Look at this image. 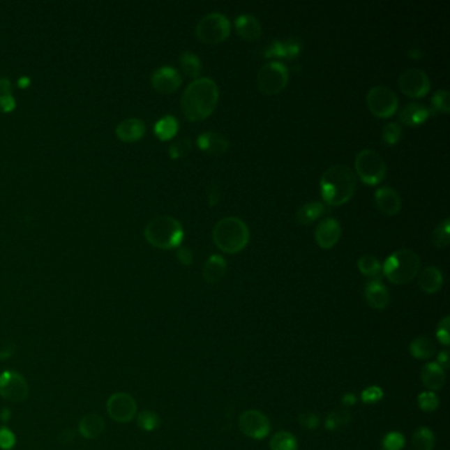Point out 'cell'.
I'll return each mask as SVG.
<instances>
[{"label": "cell", "mask_w": 450, "mask_h": 450, "mask_svg": "<svg viewBox=\"0 0 450 450\" xmlns=\"http://www.w3.org/2000/svg\"><path fill=\"white\" fill-rule=\"evenodd\" d=\"M419 269L420 257L414 251L408 248H402L392 253L382 266L384 276L392 284L398 285L411 283L419 275Z\"/></svg>", "instance_id": "5b68a950"}, {"label": "cell", "mask_w": 450, "mask_h": 450, "mask_svg": "<svg viewBox=\"0 0 450 450\" xmlns=\"http://www.w3.org/2000/svg\"><path fill=\"white\" fill-rule=\"evenodd\" d=\"M374 198H375L377 209L387 216H395L402 209V198L391 186L379 188L374 195Z\"/></svg>", "instance_id": "e0dca14e"}, {"label": "cell", "mask_w": 450, "mask_h": 450, "mask_svg": "<svg viewBox=\"0 0 450 450\" xmlns=\"http://www.w3.org/2000/svg\"><path fill=\"white\" fill-rule=\"evenodd\" d=\"M449 226L450 219L445 218L438 223L437 226L435 227L433 232H432V242L438 248H444V247H448L449 246Z\"/></svg>", "instance_id": "836d02e7"}, {"label": "cell", "mask_w": 450, "mask_h": 450, "mask_svg": "<svg viewBox=\"0 0 450 450\" xmlns=\"http://www.w3.org/2000/svg\"><path fill=\"white\" fill-rule=\"evenodd\" d=\"M299 424L306 430H315L320 426V417L315 412H303L299 414Z\"/></svg>", "instance_id": "f6af8a7d"}, {"label": "cell", "mask_w": 450, "mask_h": 450, "mask_svg": "<svg viewBox=\"0 0 450 450\" xmlns=\"http://www.w3.org/2000/svg\"><path fill=\"white\" fill-rule=\"evenodd\" d=\"M407 54H408V57H410V59L419 60V59H421V57H423V50L419 48L410 49V50L407 52Z\"/></svg>", "instance_id": "f5cc1de1"}, {"label": "cell", "mask_w": 450, "mask_h": 450, "mask_svg": "<svg viewBox=\"0 0 450 450\" xmlns=\"http://www.w3.org/2000/svg\"><path fill=\"white\" fill-rule=\"evenodd\" d=\"M436 363L440 367H442L444 370H447L449 367V353L448 352H441V353L438 354Z\"/></svg>", "instance_id": "681fc988"}, {"label": "cell", "mask_w": 450, "mask_h": 450, "mask_svg": "<svg viewBox=\"0 0 450 450\" xmlns=\"http://www.w3.org/2000/svg\"><path fill=\"white\" fill-rule=\"evenodd\" d=\"M417 403H419V408L423 412H433L436 411L438 407V398L437 395L432 391H424L419 395L417 398Z\"/></svg>", "instance_id": "74e56055"}, {"label": "cell", "mask_w": 450, "mask_h": 450, "mask_svg": "<svg viewBox=\"0 0 450 450\" xmlns=\"http://www.w3.org/2000/svg\"><path fill=\"white\" fill-rule=\"evenodd\" d=\"M430 114H432V110L428 109L423 103L411 102L405 105L399 112V121L408 127H416L426 122Z\"/></svg>", "instance_id": "7402d4cb"}, {"label": "cell", "mask_w": 450, "mask_h": 450, "mask_svg": "<svg viewBox=\"0 0 450 450\" xmlns=\"http://www.w3.org/2000/svg\"><path fill=\"white\" fill-rule=\"evenodd\" d=\"M238 426L244 436L254 440H263L271 432V423L267 416L256 410L242 412L238 419Z\"/></svg>", "instance_id": "7c38bea8"}, {"label": "cell", "mask_w": 450, "mask_h": 450, "mask_svg": "<svg viewBox=\"0 0 450 450\" xmlns=\"http://www.w3.org/2000/svg\"><path fill=\"white\" fill-rule=\"evenodd\" d=\"M383 389L377 386H371L368 389H363L361 393V399L365 404H375L383 399Z\"/></svg>", "instance_id": "b9f144b4"}, {"label": "cell", "mask_w": 450, "mask_h": 450, "mask_svg": "<svg viewBox=\"0 0 450 450\" xmlns=\"http://www.w3.org/2000/svg\"><path fill=\"white\" fill-rule=\"evenodd\" d=\"M355 173L343 164L329 167L320 181L322 198L333 207H340L350 201L355 193Z\"/></svg>", "instance_id": "7a4b0ae2"}, {"label": "cell", "mask_w": 450, "mask_h": 450, "mask_svg": "<svg viewBox=\"0 0 450 450\" xmlns=\"http://www.w3.org/2000/svg\"><path fill=\"white\" fill-rule=\"evenodd\" d=\"M15 350H13V343H7V345H3V349L0 352V359H7L10 357H13Z\"/></svg>", "instance_id": "f907efd6"}, {"label": "cell", "mask_w": 450, "mask_h": 450, "mask_svg": "<svg viewBox=\"0 0 450 450\" xmlns=\"http://www.w3.org/2000/svg\"><path fill=\"white\" fill-rule=\"evenodd\" d=\"M303 48V44L297 38H288V40H275L268 45L266 50L263 52L264 57H278V59H287L291 60L299 56L300 50Z\"/></svg>", "instance_id": "2e32d148"}, {"label": "cell", "mask_w": 450, "mask_h": 450, "mask_svg": "<svg viewBox=\"0 0 450 450\" xmlns=\"http://www.w3.org/2000/svg\"><path fill=\"white\" fill-rule=\"evenodd\" d=\"M177 259L183 266H190L193 263V253L189 247H180L177 250Z\"/></svg>", "instance_id": "bcb514c9"}, {"label": "cell", "mask_w": 450, "mask_h": 450, "mask_svg": "<svg viewBox=\"0 0 450 450\" xmlns=\"http://www.w3.org/2000/svg\"><path fill=\"white\" fill-rule=\"evenodd\" d=\"M404 445H405V440L399 432H391L382 441L383 450H402Z\"/></svg>", "instance_id": "ab89813d"}, {"label": "cell", "mask_w": 450, "mask_h": 450, "mask_svg": "<svg viewBox=\"0 0 450 450\" xmlns=\"http://www.w3.org/2000/svg\"><path fill=\"white\" fill-rule=\"evenodd\" d=\"M13 416V412H11V410L10 408H3L1 411H0V420L3 421V423H7V421H10V417Z\"/></svg>", "instance_id": "db71d44e"}, {"label": "cell", "mask_w": 450, "mask_h": 450, "mask_svg": "<svg viewBox=\"0 0 450 450\" xmlns=\"http://www.w3.org/2000/svg\"><path fill=\"white\" fill-rule=\"evenodd\" d=\"M399 86L405 96L411 98H421L429 91L430 80L426 72L417 68H410L400 74Z\"/></svg>", "instance_id": "4fadbf2b"}, {"label": "cell", "mask_w": 450, "mask_h": 450, "mask_svg": "<svg viewBox=\"0 0 450 450\" xmlns=\"http://www.w3.org/2000/svg\"><path fill=\"white\" fill-rule=\"evenodd\" d=\"M0 396L8 402H25L29 396L27 379L13 370L3 371L0 374Z\"/></svg>", "instance_id": "8fae6325"}, {"label": "cell", "mask_w": 450, "mask_h": 450, "mask_svg": "<svg viewBox=\"0 0 450 450\" xmlns=\"http://www.w3.org/2000/svg\"><path fill=\"white\" fill-rule=\"evenodd\" d=\"M366 102L370 111L379 118H389L399 106V99L395 91L383 85L371 87L366 96Z\"/></svg>", "instance_id": "9c48e42d"}, {"label": "cell", "mask_w": 450, "mask_h": 450, "mask_svg": "<svg viewBox=\"0 0 450 450\" xmlns=\"http://www.w3.org/2000/svg\"><path fill=\"white\" fill-rule=\"evenodd\" d=\"M235 29L239 36L248 41H255L262 36L260 22L250 13H243L235 19Z\"/></svg>", "instance_id": "603a6c76"}, {"label": "cell", "mask_w": 450, "mask_h": 450, "mask_svg": "<svg viewBox=\"0 0 450 450\" xmlns=\"http://www.w3.org/2000/svg\"><path fill=\"white\" fill-rule=\"evenodd\" d=\"M315 238L320 247L331 248L341 238V225L336 218L322 219L317 225Z\"/></svg>", "instance_id": "9a60e30c"}, {"label": "cell", "mask_w": 450, "mask_h": 450, "mask_svg": "<svg viewBox=\"0 0 450 450\" xmlns=\"http://www.w3.org/2000/svg\"><path fill=\"white\" fill-rule=\"evenodd\" d=\"M341 403L345 407H352L357 403V398L353 393H346L342 396Z\"/></svg>", "instance_id": "816d5d0a"}, {"label": "cell", "mask_w": 450, "mask_h": 450, "mask_svg": "<svg viewBox=\"0 0 450 450\" xmlns=\"http://www.w3.org/2000/svg\"><path fill=\"white\" fill-rule=\"evenodd\" d=\"M135 417H136V424L144 432H153L161 424L158 414L152 411H142Z\"/></svg>", "instance_id": "e575fe53"}, {"label": "cell", "mask_w": 450, "mask_h": 450, "mask_svg": "<svg viewBox=\"0 0 450 450\" xmlns=\"http://www.w3.org/2000/svg\"><path fill=\"white\" fill-rule=\"evenodd\" d=\"M207 202L210 207H216L218 205L219 201H220V188L218 185H213L209 192H207Z\"/></svg>", "instance_id": "7dc6e473"}, {"label": "cell", "mask_w": 450, "mask_h": 450, "mask_svg": "<svg viewBox=\"0 0 450 450\" xmlns=\"http://www.w3.org/2000/svg\"><path fill=\"white\" fill-rule=\"evenodd\" d=\"M324 213H325V205L320 201H312V202H306L303 207L297 209L296 219L299 223L308 225L320 218Z\"/></svg>", "instance_id": "83f0119b"}, {"label": "cell", "mask_w": 450, "mask_h": 450, "mask_svg": "<svg viewBox=\"0 0 450 450\" xmlns=\"http://www.w3.org/2000/svg\"><path fill=\"white\" fill-rule=\"evenodd\" d=\"M106 429L105 419L97 414H87L78 423V433L86 440H97Z\"/></svg>", "instance_id": "44dd1931"}, {"label": "cell", "mask_w": 450, "mask_h": 450, "mask_svg": "<svg viewBox=\"0 0 450 450\" xmlns=\"http://www.w3.org/2000/svg\"><path fill=\"white\" fill-rule=\"evenodd\" d=\"M180 66L183 69V73L186 74L188 77H192V78H197L200 73H201V69H202V63H201V60L200 57L190 52V50H186V52H183L180 54Z\"/></svg>", "instance_id": "f546056e"}, {"label": "cell", "mask_w": 450, "mask_h": 450, "mask_svg": "<svg viewBox=\"0 0 450 450\" xmlns=\"http://www.w3.org/2000/svg\"><path fill=\"white\" fill-rule=\"evenodd\" d=\"M365 297L367 304L377 310L386 309L391 301V294L387 287L379 279L370 280L366 284Z\"/></svg>", "instance_id": "ac0fdd59"}, {"label": "cell", "mask_w": 450, "mask_h": 450, "mask_svg": "<svg viewBox=\"0 0 450 450\" xmlns=\"http://www.w3.org/2000/svg\"><path fill=\"white\" fill-rule=\"evenodd\" d=\"M402 127H400V124H398L396 122L387 123L383 127V131H382L383 142L386 144H389V146L396 144L402 139Z\"/></svg>", "instance_id": "8d00e7d4"}, {"label": "cell", "mask_w": 450, "mask_h": 450, "mask_svg": "<svg viewBox=\"0 0 450 450\" xmlns=\"http://www.w3.org/2000/svg\"><path fill=\"white\" fill-rule=\"evenodd\" d=\"M288 78L290 73L284 63L267 62L257 72V86L263 94L275 96L287 86Z\"/></svg>", "instance_id": "ba28073f"}, {"label": "cell", "mask_w": 450, "mask_h": 450, "mask_svg": "<svg viewBox=\"0 0 450 450\" xmlns=\"http://www.w3.org/2000/svg\"><path fill=\"white\" fill-rule=\"evenodd\" d=\"M151 84L158 93L172 94L181 86L183 78L174 68L161 66L152 73Z\"/></svg>", "instance_id": "5bb4252c"}, {"label": "cell", "mask_w": 450, "mask_h": 450, "mask_svg": "<svg viewBox=\"0 0 450 450\" xmlns=\"http://www.w3.org/2000/svg\"><path fill=\"white\" fill-rule=\"evenodd\" d=\"M106 411L111 420L126 424L134 420L137 414V403L134 396L127 392H115L106 402Z\"/></svg>", "instance_id": "30bf717a"}, {"label": "cell", "mask_w": 450, "mask_h": 450, "mask_svg": "<svg viewBox=\"0 0 450 450\" xmlns=\"http://www.w3.org/2000/svg\"><path fill=\"white\" fill-rule=\"evenodd\" d=\"M358 268L365 276L373 278V280L379 279L382 272V264L377 256L374 255L361 256L358 260Z\"/></svg>", "instance_id": "d6a6232c"}, {"label": "cell", "mask_w": 450, "mask_h": 450, "mask_svg": "<svg viewBox=\"0 0 450 450\" xmlns=\"http://www.w3.org/2000/svg\"><path fill=\"white\" fill-rule=\"evenodd\" d=\"M350 421V412L345 408H338L328 414L325 426L328 430H338L342 426H346Z\"/></svg>", "instance_id": "d590c367"}, {"label": "cell", "mask_w": 450, "mask_h": 450, "mask_svg": "<svg viewBox=\"0 0 450 450\" xmlns=\"http://www.w3.org/2000/svg\"><path fill=\"white\" fill-rule=\"evenodd\" d=\"M219 99L218 86L209 77L195 78L183 90L180 106L186 119L204 121L214 111Z\"/></svg>", "instance_id": "6da1fadb"}, {"label": "cell", "mask_w": 450, "mask_h": 450, "mask_svg": "<svg viewBox=\"0 0 450 450\" xmlns=\"http://www.w3.org/2000/svg\"><path fill=\"white\" fill-rule=\"evenodd\" d=\"M449 327L450 317H444V318L440 321V324H438L437 327V331H436L438 341H440V343L445 345V346H449L450 345Z\"/></svg>", "instance_id": "ee69618b"}, {"label": "cell", "mask_w": 450, "mask_h": 450, "mask_svg": "<svg viewBox=\"0 0 450 450\" xmlns=\"http://www.w3.org/2000/svg\"><path fill=\"white\" fill-rule=\"evenodd\" d=\"M410 353L416 359L426 361V359L432 358L436 354V345L433 343L430 338H428L426 336H421V337H417V338H414V341L411 342Z\"/></svg>", "instance_id": "4316f807"}, {"label": "cell", "mask_w": 450, "mask_h": 450, "mask_svg": "<svg viewBox=\"0 0 450 450\" xmlns=\"http://www.w3.org/2000/svg\"><path fill=\"white\" fill-rule=\"evenodd\" d=\"M197 144L201 151L211 153V155L223 153L227 151V148L230 146L226 136L220 133H216V131H207V133L198 135Z\"/></svg>", "instance_id": "d6986e66"}, {"label": "cell", "mask_w": 450, "mask_h": 450, "mask_svg": "<svg viewBox=\"0 0 450 450\" xmlns=\"http://www.w3.org/2000/svg\"><path fill=\"white\" fill-rule=\"evenodd\" d=\"M10 97H13V87L10 80L0 78V100Z\"/></svg>", "instance_id": "c3c4849f"}, {"label": "cell", "mask_w": 450, "mask_h": 450, "mask_svg": "<svg viewBox=\"0 0 450 450\" xmlns=\"http://www.w3.org/2000/svg\"><path fill=\"white\" fill-rule=\"evenodd\" d=\"M436 444V438L430 429L426 426H420L414 430L412 436V445L414 450H433Z\"/></svg>", "instance_id": "4dcf8cb0"}, {"label": "cell", "mask_w": 450, "mask_h": 450, "mask_svg": "<svg viewBox=\"0 0 450 450\" xmlns=\"http://www.w3.org/2000/svg\"><path fill=\"white\" fill-rule=\"evenodd\" d=\"M269 448L271 450H297L299 444L292 433L280 430L271 437Z\"/></svg>", "instance_id": "1f68e13d"}, {"label": "cell", "mask_w": 450, "mask_h": 450, "mask_svg": "<svg viewBox=\"0 0 450 450\" xmlns=\"http://www.w3.org/2000/svg\"><path fill=\"white\" fill-rule=\"evenodd\" d=\"M417 281H419V287L424 292L432 294V293L438 292L441 290V287L444 284V275L440 268L429 266L419 273Z\"/></svg>", "instance_id": "d4e9b609"}, {"label": "cell", "mask_w": 450, "mask_h": 450, "mask_svg": "<svg viewBox=\"0 0 450 450\" xmlns=\"http://www.w3.org/2000/svg\"><path fill=\"white\" fill-rule=\"evenodd\" d=\"M190 148H192V142H190V139L183 137V139L176 140V142L170 147L168 152H170V156H171L172 158H183L185 155H188V153H189V151H190Z\"/></svg>", "instance_id": "f35d334b"}, {"label": "cell", "mask_w": 450, "mask_h": 450, "mask_svg": "<svg viewBox=\"0 0 450 450\" xmlns=\"http://www.w3.org/2000/svg\"><path fill=\"white\" fill-rule=\"evenodd\" d=\"M420 377H421L423 384L432 392L442 389L445 384V380H447L445 370L442 367H440L436 362H429V363L423 366Z\"/></svg>", "instance_id": "cb8c5ba5"}, {"label": "cell", "mask_w": 450, "mask_h": 450, "mask_svg": "<svg viewBox=\"0 0 450 450\" xmlns=\"http://www.w3.org/2000/svg\"><path fill=\"white\" fill-rule=\"evenodd\" d=\"M449 91L448 90H437L432 97V105L433 107L448 114L450 111Z\"/></svg>", "instance_id": "60d3db41"}, {"label": "cell", "mask_w": 450, "mask_h": 450, "mask_svg": "<svg viewBox=\"0 0 450 450\" xmlns=\"http://www.w3.org/2000/svg\"><path fill=\"white\" fill-rule=\"evenodd\" d=\"M28 85H29V78L24 77V78H20V80H19V86H20V87H27Z\"/></svg>", "instance_id": "11a10c76"}, {"label": "cell", "mask_w": 450, "mask_h": 450, "mask_svg": "<svg viewBox=\"0 0 450 450\" xmlns=\"http://www.w3.org/2000/svg\"><path fill=\"white\" fill-rule=\"evenodd\" d=\"M355 171L363 183L377 185L383 181L387 172V165L377 151L362 149L355 158Z\"/></svg>", "instance_id": "8992f818"}, {"label": "cell", "mask_w": 450, "mask_h": 450, "mask_svg": "<svg viewBox=\"0 0 450 450\" xmlns=\"http://www.w3.org/2000/svg\"><path fill=\"white\" fill-rule=\"evenodd\" d=\"M115 134L122 142L134 143L140 140L146 134V124L137 118H127L118 124Z\"/></svg>", "instance_id": "ffe728a7"}, {"label": "cell", "mask_w": 450, "mask_h": 450, "mask_svg": "<svg viewBox=\"0 0 450 450\" xmlns=\"http://www.w3.org/2000/svg\"><path fill=\"white\" fill-rule=\"evenodd\" d=\"M226 271H227V263L225 257L220 255H211L204 264L202 275L207 283L216 284L223 279V276L226 275Z\"/></svg>", "instance_id": "484cf974"}, {"label": "cell", "mask_w": 450, "mask_h": 450, "mask_svg": "<svg viewBox=\"0 0 450 450\" xmlns=\"http://www.w3.org/2000/svg\"><path fill=\"white\" fill-rule=\"evenodd\" d=\"M153 130L160 140H170L179 133V121L173 115H165L158 119Z\"/></svg>", "instance_id": "f1b7e54d"}, {"label": "cell", "mask_w": 450, "mask_h": 450, "mask_svg": "<svg viewBox=\"0 0 450 450\" xmlns=\"http://www.w3.org/2000/svg\"><path fill=\"white\" fill-rule=\"evenodd\" d=\"M195 35L205 44H219L230 35V22L223 13H207L195 27Z\"/></svg>", "instance_id": "52a82bcc"}, {"label": "cell", "mask_w": 450, "mask_h": 450, "mask_svg": "<svg viewBox=\"0 0 450 450\" xmlns=\"http://www.w3.org/2000/svg\"><path fill=\"white\" fill-rule=\"evenodd\" d=\"M213 241L219 250L227 254L242 251L250 241V230L243 219L225 217L213 229Z\"/></svg>", "instance_id": "3957f363"}, {"label": "cell", "mask_w": 450, "mask_h": 450, "mask_svg": "<svg viewBox=\"0 0 450 450\" xmlns=\"http://www.w3.org/2000/svg\"><path fill=\"white\" fill-rule=\"evenodd\" d=\"M16 445V436L7 426H0V449L13 450Z\"/></svg>", "instance_id": "7bdbcfd3"}, {"label": "cell", "mask_w": 450, "mask_h": 450, "mask_svg": "<svg viewBox=\"0 0 450 450\" xmlns=\"http://www.w3.org/2000/svg\"><path fill=\"white\" fill-rule=\"evenodd\" d=\"M144 237L148 243L158 248L172 250L183 242V225L171 216H158L147 223Z\"/></svg>", "instance_id": "277c9868"}]
</instances>
